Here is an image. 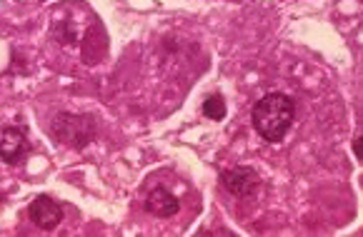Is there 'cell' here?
<instances>
[{
    "label": "cell",
    "mask_w": 363,
    "mask_h": 237,
    "mask_svg": "<svg viewBox=\"0 0 363 237\" xmlns=\"http://www.w3.org/2000/svg\"><path fill=\"white\" fill-rule=\"evenodd\" d=\"M145 210L155 217H173L181 210V202H178V197L173 195L171 190L155 187L148 195V200H145Z\"/></svg>",
    "instance_id": "obj_6"
},
{
    "label": "cell",
    "mask_w": 363,
    "mask_h": 237,
    "mask_svg": "<svg viewBox=\"0 0 363 237\" xmlns=\"http://www.w3.org/2000/svg\"><path fill=\"white\" fill-rule=\"evenodd\" d=\"M251 120L266 142H281L296 120V103L286 93H266L253 105Z\"/></svg>",
    "instance_id": "obj_1"
},
{
    "label": "cell",
    "mask_w": 363,
    "mask_h": 237,
    "mask_svg": "<svg viewBox=\"0 0 363 237\" xmlns=\"http://www.w3.org/2000/svg\"><path fill=\"white\" fill-rule=\"evenodd\" d=\"M353 153H356L358 160H363V137L356 135V140H353Z\"/></svg>",
    "instance_id": "obj_8"
},
{
    "label": "cell",
    "mask_w": 363,
    "mask_h": 237,
    "mask_svg": "<svg viewBox=\"0 0 363 237\" xmlns=\"http://www.w3.org/2000/svg\"><path fill=\"white\" fill-rule=\"evenodd\" d=\"M28 217L33 220V225H38L40 230H53L63 220V207L48 195H38L35 200L28 205Z\"/></svg>",
    "instance_id": "obj_5"
},
{
    "label": "cell",
    "mask_w": 363,
    "mask_h": 237,
    "mask_svg": "<svg viewBox=\"0 0 363 237\" xmlns=\"http://www.w3.org/2000/svg\"><path fill=\"white\" fill-rule=\"evenodd\" d=\"M50 135L58 142L68 145L73 150H80L91 145L98 135V122L93 115H75V112H60V115L53 117L50 122Z\"/></svg>",
    "instance_id": "obj_2"
},
{
    "label": "cell",
    "mask_w": 363,
    "mask_h": 237,
    "mask_svg": "<svg viewBox=\"0 0 363 237\" xmlns=\"http://www.w3.org/2000/svg\"><path fill=\"white\" fill-rule=\"evenodd\" d=\"M201 112H203L208 120H213V122H220L225 117V112H228V108H225V100H223V95H218V93H213V95H208L203 100V105H201Z\"/></svg>",
    "instance_id": "obj_7"
},
{
    "label": "cell",
    "mask_w": 363,
    "mask_h": 237,
    "mask_svg": "<svg viewBox=\"0 0 363 237\" xmlns=\"http://www.w3.org/2000/svg\"><path fill=\"white\" fill-rule=\"evenodd\" d=\"M30 155V140H28L26 130L13 125L0 127V158L8 165H18Z\"/></svg>",
    "instance_id": "obj_3"
},
{
    "label": "cell",
    "mask_w": 363,
    "mask_h": 237,
    "mask_svg": "<svg viewBox=\"0 0 363 237\" xmlns=\"http://www.w3.org/2000/svg\"><path fill=\"white\" fill-rule=\"evenodd\" d=\"M220 183H223V187L228 190L230 195L248 197V195H253L256 187L261 185V175H258L253 168L240 165V168L223 170V173H220Z\"/></svg>",
    "instance_id": "obj_4"
}]
</instances>
